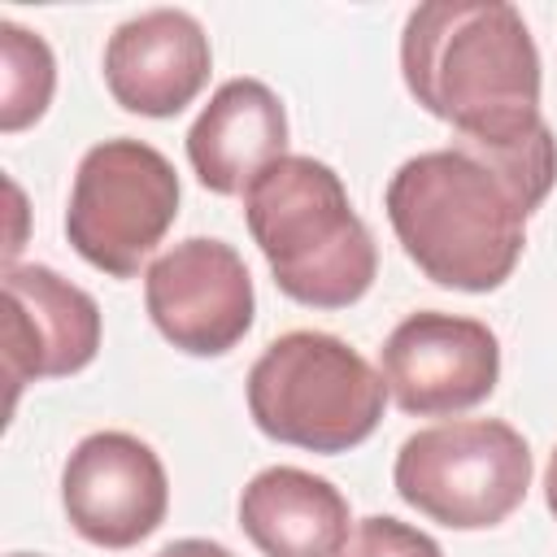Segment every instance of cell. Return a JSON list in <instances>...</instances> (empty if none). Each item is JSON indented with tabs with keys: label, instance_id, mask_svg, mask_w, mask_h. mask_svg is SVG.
I'll list each match as a JSON object with an SVG mask.
<instances>
[{
	"label": "cell",
	"instance_id": "cell-1",
	"mask_svg": "<svg viewBox=\"0 0 557 557\" xmlns=\"http://www.w3.org/2000/svg\"><path fill=\"white\" fill-rule=\"evenodd\" d=\"M557 183V139L535 131L509 144L453 139L409 157L383 196L405 257L440 287L492 292L522 248L527 218Z\"/></svg>",
	"mask_w": 557,
	"mask_h": 557
},
{
	"label": "cell",
	"instance_id": "cell-2",
	"mask_svg": "<svg viewBox=\"0 0 557 557\" xmlns=\"http://www.w3.org/2000/svg\"><path fill=\"white\" fill-rule=\"evenodd\" d=\"M400 74L409 96L457 139L509 144L544 131L540 48L505 0H426L405 17Z\"/></svg>",
	"mask_w": 557,
	"mask_h": 557
},
{
	"label": "cell",
	"instance_id": "cell-3",
	"mask_svg": "<svg viewBox=\"0 0 557 557\" xmlns=\"http://www.w3.org/2000/svg\"><path fill=\"white\" fill-rule=\"evenodd\" d=\"M244 222L278 292L309 309H348L379 274L370 226L352 213L339 174L318 157L287 152L265 165L244 191Z\"/></svg>",
	"mask_w": 557,
	"mask_h": 557
},
{
	"label": "cell",
	"instance_id": "cell-4",
	"mask_svg": "<svg viewBox=\"0 0 557 557\" xmlns=\"http://www.w3.org/2000/svg\"><path fill=\"white\" fill-rule=\"evenodd\" d=\"M383 405V374L326 331H287L270 339L248 370V413L257 431L292 448L348 453L374 435Z\"/></svg>",
	"mask_w": 557,
	"mask_h": 557
},
{
	"label": "cell",
	"instance_id": "cell-5",
	"mask_svg": "<svg viewBox=\"0 0 557 557\" xmlns=\"http://www.w3.org/2000/svg\"><path fill=\"white\" fill-rule=\"evenodd\" d=\"M396 496L453 531L505 522L531 487V448L500 418H457L409 435L392 466Z\"/></svg>",
	"mask_w": 557,
	"mask_h": 557
},
{
	"label": "cell",
	"instance_id": "cell-6",
	"mask_svg": "<svg viewBox=\"0 0 557 557\" xmlns=\"http://www.w3.org/2000/svg\"><path fill=\"white\" fill-rule=\"evenodd\" d=\"M174 218L178 174L165 152L126 135L83 152L70 187L65 235L87 265L113 278H135Z\"/></svg>",
	"mask_w": 557,
	"mask_h": 557
},
{
	"label": "cell",
	"instance_id": "cell-7",
	"mask_svg": "<svg viewBox=\"0 0 557 557\" xmlns=\"http://www.w3.org/2000/svg\"><path fill=\"white\" fill-rule=\"evenodd\" d=\"M144 305L152 326L191 357L231 352L257 313L244 257L205 235L174 244L144 270Z\"/></svg>",
	"mask_w": 557,
	"mask_h": 557
},
{
	"label": "cell",
	"instance_id": "cell-8",
	"mask_svg": "<svg viewBox=\"0 0 557 557\" xmlns=\"http://www.w3.org/2000/svg\"><path fill=\"white\" fill-rule=\"evenodd\" d=\"M500 344L487 322L422 309L396 322L383 344L387 396L418 418L466 413L496 392Z\"/></svg>",
	"mask_w": 557,
	"mask_h": 557
},
{
	"label": "cell",
	"instance_id": "cell-9",
	"mask_svg": "<svg viewBox=\"0 0 557 557\" xmlns=\"http://www.w3.org/2000/svg\"><path fill=\"white\" fill-rule=\"evenodd\" d=\"M61 505L70 527L96 548H131L148 540L170 509L161 457L131 431H96L74 444L61 470Z\"/></svg>",
	"mask_w": 557,
	"mask_h": 557
},
{
	"label": "cell",
	"instance_id": "cell-10",
	"mask_svg": "<svg viewBox=\"0 0 557 557\" xmlns=\"http://www.w3.org/2000/svg\"><path fill=\"white\" fill-rule=\"evenodd\" d=\"M100 348L96 300L52 265L4 270V379L9 405L35 379H65Z\"/></svg>",
	"mask_w": 557,
	"mask_h": 557
},
{
	"label": "cell",
	"instance_id": "cell-11",
	"mask_svg": "<svg viewBox=\"0 0 557 557\" xmlns=\"http://www.w3.org/2000/svg\"><path fill=\"white\" fill-rule=\"evenodd\" d=\"M213 70L209 35L187 9H148L126 17L104 44V83L139 117H174Z\"/></svg>",
	"mask_w": 557,
	"mask_h": 557
},
{
	"label": "cell",
	"instance_id": "cell-12",
	"mask_svg": "<svg viewBox=\"0 0 557 557\" xmlns=\"http://www.w3.org/2000/svg\"><path fill=\"white\" fill-rule=\"evenodd\" d=\"M278 157H287V113L261 78L222 83L187 131V161L218 196H244Z\"/></svg>",
	"mask_w": 557,
	"mask_h": 557
},
{
	"label": "cell",
	"instance_id": "cell-13",
	"mask_svg": "<svg viewBox=\"0 0 557 557\" xmlns=\"http://www.w3.org/2000/svg\"><path fill=\"white\" fill-rule=\"evenodd\" d=\"M239 527L261 557H339L348 544L344 492L300 466H270L239 492Z\"/></svg>",
	"mask_w": 557,
	"mask_h": 557
},
{
	"label": "cell",
	"instance_id": "cell-14",
	"mask_svg": "<svg viewBox=\"0 0 557 557\" xmlns=\"http://www.w3.org/2000/svg\"><path fill=\"white\" fill-rule=\"evenodd\" d=\"M52 87H57L52 48L35 30L4 17L0 22V131L13 135L39 122L52 100Z\"/></svg>",
	"mask_w": 557,
	"mask_h": 557
},
{
	"label": "cell",
	"instance_id": "cell-15",
	"mask_svg": "<svg viewBox=\"0 0 557 557\" xmlns=\"http://www.w3.org/2000/svg\"><path fill=\"white\" fill-rule=\"evenodd\" d=\"M339 557H444V553L426 531L387 513H370L352 527Z\"/></svg>",
	"mask_w": 557,
	"mask_h": 557
},
{
	"label": "cell",
	"instance_id": "cell-16",
	"mask_svg": "<svg viewBox=\"0 0 557 557\" xmlns=\"http://www.w3.org/2000/svg\"><path fill=\"white\" fill-rule=\"evenodd\" d=\"M157 557H235V553L222 548V544H213V540H174Z\"/></svg>",
	"mask_w": 557,
	"mask_h": 557
},
{
	"label": "cell",
	"instance_id": "cell-17",
	"mask_svg": "<svg viewBox=\"0 0 557 557\" xmlns=\"http://www.w3.org/2000/svg\"><path fill=\"white\" fill-rule=\"evenodd\" d=\"M544 500H548V509L557 518V448H553V461H548V474H544Z\"/></svg>",
	"mask_w": 557,
	"mask_h": 557
},
{
	"label": "cell",
	"instance_id": "cell-18",
	"mask_svg": "<svg viewBox=\"0 0 557 557\" xmlns=\"http://www.w3.org/2000/svg\"><path fill=\"white\" fill-rule=\"evenodd\" d=\"M13 557H39V553H13Z\"/></svg>",
	"mask_w": 557,
	"mask_h": 557
}]
</instances>
